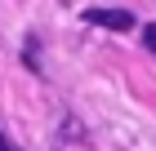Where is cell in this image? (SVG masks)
I'll return each instance as SVG.
<instances>
[{
  "mask_svg": "<svg viewBox=\"0 0 156 151\" xmlns=\"http://www.w3.org/2000/svg\"><path fill=\"white\" fill-rule=\"evenodd\" d=\"M143 45L156 53V22H152V27H143Z\"/></svg>",
  "mask_w": 156,
  "mask_h": 151,
  "instance_id": "cell-2",
  "label": "cell"
},
{
  "mask_svg": "<svg viewBox=\"0 0 156 151\" xmlns=\"http://www.w3.org/2000/svg\"><path fill=\"white\" fill-rule=\"evenodd\" d=\"M0 151H13V147H9V142H5V133H0Z\"/></svg>",
  "mask_w": 156,
  "mask_h": 151,
  "instance_id": "cell-3",
  "label": "cell"
},
{
  "mask_svg": "<svg viewBox=\"0 0 156 151\" xmlns=\"http://www.w3.org/2000/svg\"><path fill=\"white\" fill-rule=\"evenodd\" d=\"M85 18L94 27H107V31H134V13L129 9H85Z\"/></svg>",
  "mask_w": 156,
  "mask_h": 151,
  "instance_id": "cell-1",
  "label": "cell"
}]
</instances>
